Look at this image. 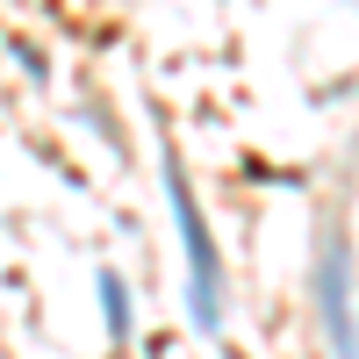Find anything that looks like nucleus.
Returning <instances> with one entry per match:
<instances>
[{
    "label": "nucleus",
    "instance_id": "f257e3e1",
    "mask_svg": "<svg viewBox=\"0 0 359 359\" xmlns=\"http://www.w3.org/2000/svg\"><path fill=\"white\" fill-rule=\"evenodd\" d=\"M172 208H180V237H187V259H194V316L216 323V259H208V230H201L194 194H187V180H180V172H172Z\"/></svg>",
    "mask_w": 359,
    "mask_h": 359
}]
</instances>
